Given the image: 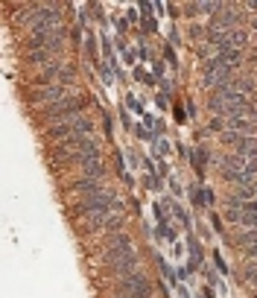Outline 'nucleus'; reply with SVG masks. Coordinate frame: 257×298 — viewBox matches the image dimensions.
<instances>
[{
    "instance_id": "obj_13",
    "label": "nucleus",
    "mask_w": 257,
    "mask_h": 298,
    "mask_svg": "<svg viewBox=\"0 0 257 298\" xmlns=\"http://www.w3.org/2000/svg\"><path fill=\"white\" fill-rule=\"evenodd\" d=\"M234 243H237V246H240L243 251L251 249V246H257V228H248V231H243V234L234 240Z\"/></svg>"
},
{
    "instance_id": "obj_2",
    "label": "nucleus",
    "mask_w": 257,
    "mask_h": 298,
    "mask_svg": "<svg viewBox=\"0 0 257 298\" xmlns=\"http://www.w3.org/2000/svg\"><path fill=\"white\" fill-rule=\"evenodd\" d=\"M117 295L120 298H152V284L149 278L140 272H132L128 278H120L117 281Z\"/></svg>"
},
{
    "instance_id": "obj_41",
    "label": "nucleus",
    "mask_w": 257,
    "mask_h": 298,
    "mask_svg": "<svg viewBox=\"0 0 257 298\" xmlns=\"http://www.w3.org/2000/svg\"><path fill=\"white\" fill-rule=\"evenodd\" d=\"M117 298H120V295H117Z\"/></svg>"
},
{
    "instance_id": "obj_6",
    "label": "nucleus",
    "mask_w": 257,
    "mask_h": 298,
    "mask_svg": "<svg viewBox=\"0 0 257 298\" xmlns=\"http://www.w3.org/2000/svg\"><path fill=\"white\" fill-rule=\"evenodd\" d=\"M65 100H68V88H65V85H47V88H41V91L33 96V103H38V106H44V108L58 106V103H65Z\"/></svg>"
},
{
    "instance_id": "obj_5",
    "label": "nucleus",
    "mask_w": 257,
    "mask_h": 298,
    "mask_svg": "<svg viewBox=\"0 0 257 298\" xmlns=\"http://www.w3.org/2000/svg\"><path fill=\"white\" fill-rule=\"evenodd\" d=\"M222 143L237 152V155L248 158V161H257V141L251 135H240V131H222Z\"/></svg>"
},
{
    "instance_id": "obj_24",
    "label": "nucleus",
    "mask_w": 257,
    "mask_h": 298,
    "mask_svg": "<svg viewBox=\"0 0 257 298\" xmlns=\"http://www.w3.org/2000/svg\"><path fill=\"white\" fill-rule=\"evenodd\" d=\"M158 237L167 240V243H175V231L167 225V222H164V225H158Z\"/></svg>"
},
{
    "instance_id": "obj_3",
    "label": "nucleus",
    "mask_w": 257,
    "mask_h": 298,
    "mask_svg": "<svg viewBox=\"0 0 257 298\" xmlns=\"http://www.w3.org/2000/svg\"><path fill=\"white\" fill-rule=\"evenodd\" d=\"M73 79H76V71H73L70 64H65L61 59H56L53 64H47V68H41V73L35 76V82L44 85V88L47 85H65V88H68Z\"/></svg>"
},
{
    "instance_id": "obj_37",
    "label": "nucleus",
    "mask_w": 257,
    "mask_h": 298,
    "mask_svg": "<svg viewBox=\"0 0 257 298\" xmlns=\"http://www.w3.org/2000/svg\"><path fill=\"white\" fill-rule=\"evenodd\" d=\"M170 187H173V193H175V196L181 193V184H178V179H170Z\"/></svg>"
},
{
    "instance_id": "obj_36",
    "label": "nucleus",
    "mask_w": 257,
    "mask_h": 298,
    "mask_svg": "<svg viewBox=\"0 0 257 298\" xmlns=\"http://www.w3.org/2000/svg\"><path fill=\"white\" fill-rule=\"evenodd\" d=\"M167 50V53H164V56H167V61H170V64H175V53H173V47H164Z\"/></svg>"
},
{
    "instance_id": "obj_4",
    "label": "nucleus",
    "mask_w": 257,
    "mask_h": 298,
    "mask_svg": "<svg viewBox=\"0 0 257 298\" xmlns=\"http://www.w3.org/2000/svg\"><path fill=\"white\" fill-rule=\"evenodd\" d=\"M105 266L108 272H114L117 278H128L132 272H138V251H105Z\"/></svg>"
},
{
    "instance_id": "obj_18",
    "label": "nucleus",
    "mask_w": 257,
    "mask_h": 298,
    "mask_svg": "<svg viewBox=\"0 0 257 298\" xmlns=\"http://www.w3.org/2000/svg\"><path fill=\"white\" fill-rule=\"evenodd\" d=\"M167 152H170V143L164 141V138H155V141H152V155L161 158V155H167Z\"/></svg>"
},
{
    "instance_id": "obj_20",
    "label": "nucleus",
    "mask_w": 257,
    "mask_h": 298,
    "mask_svg": "<svg viewBox=\"0 0 257 298\" xmlns=\"http://www.w3.org/2000/svg\"><path fill=\"white\" fill-rule=\"evenodd\" d=\"M135 79H140V82H146V85H155V76H152L149 71H146V68H140V64H135Z\"/></svg>"
},
{
    "instance_id": "obj_25",
    "label": "nucleus",
    "mask_w": 257,
    "mask_h": 298,
    "mask_svg": "<svg viewBox=\"0 0 257 298\" xmlns=\"http://www.w3.org/2000/svg\"><path fill=\"white\" fill-rule=\"evenodd\" d=\"M126 106L132 108V111H138V114H143V103H140V100H138L135 94H128V96H126Z\"/></svg>"
},
{
    "instance_id": "obj_8",
    "label": "nucleus",
    "mask_w": 257,
    "mask_h": 298,
    "mask_svg": "<svg viewBox=\"0 0 257 298\" xmlns=\"http://www.w3.org/2000/svg\"><path fill=\"white\" fill-rule=\"evenodd\" d=\"M135 246H132V237H128L126 231H117V234H111V237L105 240V251H132Z\"/></svg>"
},
{
    "instance_id": "obj_38",
    "label": "nucleus",
    "mask_w": 257,
    "mask_h": 298,
    "mask_svg": "<svg viewBox=\"0 0 257 298\" xmlns=\"http://www.w3.org/2000/svg\"><path fill=\"white\" fill-rule=\"evenodd\" d=\"M175 120H178V123H184V108H181V106H175Z\"/></svg>"
},
{
    "instance_id": "obj_27",
    "label": "nucleus",
    "mask_w": 257,
    "mask_h": 298,
    "mask_svg": "<svg viewBox=\"0 0 257 298\" xmlns=\"http://www.w3.org/2000/svg\"><path fill=\"white\" fill-rule=\"evenodd\" d=\"M208 129L210 131H219V135H222V131H225V117H213L208 123Z\"/></svg>"
},
{
    "instance_id": "obj_31",
    "label": "nucleus",
    "mask_w": 257,
    "mask_h": 298,
    "mask_svg": "<svg viewBox=\"0 0 257 298\" xmlns=\"http://www.w3.org/2000/svg\"><path fill=\"white\" fill-rule=\"evenodd\" d=\"M173 211H175V216H178V219H181V222H184V225L190 228V216H187V211H184V208H178V205H173Z\"/></svg>"
},
{
    "instance_id": "obj_34",
    "label": "nucleus",
    "mask_w": 257,
    "mask_h": 298,
    "mask_svg": "<svg viewBox=\"0 0 257 298\" xmlns=\"http://www.w3.org/2000/svg\"><path fill=\"white\" fill-rule=\"evenodd\" d=\"M138 53H140V59H152V50L149 47H138Z\"/></svg>"
},
{
    "instance_id": "obj_1",
    "label": "nucleus",
    "mask_w": 257,
    "mask_h": 298,
    "mask_svg": "<svg viewBox=\"0 0 257 298\" xmlns=\"http://www.w3.org/2000/svg\"><path fill=\"white\" fill-rule=\"evenodd\" d=\"M47 138L53 141H68V138H93V120L79 114V117H70V120H61L56 126L47 129Z\"/></svg>"
},
{
    "instance_id": "obj_16",
    "label": "nucleus",
    "mask_w": 257,
    "mask_h": 298,
    "mask_svg": "<svg viewBox=\"0 0 257 298\" xmlns=\"http://www.w3.org/2000/svg\"><path fill=\"white\" fill-rule=\"evenodd\" d=\"M123 222H126V214H111L105 219V231H108V234H117V231L123 228Z\"/></svg>"
},
{
    "instance_id": "obj_22",
    "label": "nucleus",
    "mask_w": 257,
    "mask_h": 298,
    "mask_svg": "<svg viewBox=\"0 0 257 298\" xmlns=\"http://www.w3.org/2000/svg\"><path fill=\"white\" fill-rule=\"evenodd\" d=\"M190 199H193V205H199V208H202V205H205V196H202V184H190Z\"/></svg>"
},
{
    "instance_id": "obj_40",
    "label": "nucleus",
    "mask_w": 257,
    "mask_h": 298,
    "mask_svg": "<svg viewBox=\"0 0 257 298\" xmlns=\"http://www.w3.org/2000/svg\"><path fill=\"white\" fill-rule=\"evenodd\" d=\"M254 29H257V18H254Z\"/></svg>"
},
{
    "instance_id": "obj_7",
    "label": "nucleus",
    "mask_w": 257,
    "mask_h": 298,
    "mask_svg": "<svg viewBox=\"0 0 257 298\" xmlns=\"http://www.w3.org/2000/svg\"><path fill=\"white\" fill-rule=\"evenodd\" d=\"M225 131L251 135V131H257V120H251V117H231V120H225Z\"/></svg>"
},
{
    "instance_id": "obj_35",
    "label": "nucleus",
    "mask_w": 257,
    "mask_h": 298,
    "mask_svg": "<svg viewBox=\"0 0 257 298\" xmlns=\"http://www.w3.org/2000/svg\"><path fill=\"white\" fill-rule=\"evenodd\" d=\"M210 222H213V228H216V231H222V219L216 214H210Z\"/></svg>"
},
{
    "instance_id": "obj_23",
    "label": "nucleus",
    "mask_w": 257,
    "mask_h": 298,
    "mask_svg": "<svg viewBox=\"0 0 257 298\" xmlns=\"http://www.w3.org/2000/svg\"><path fill=\"white\" fill-rule=\"evenodd\" d=\"M225 222L240 225V222H243V211H240V208H228V211H225Z\"/></svg>"
},
{
    "instance_id": "obj_32",
    "label": "nucleus",
    "mask_w": 257,
    "mask_h": 298,
    "mask_svg": "<svg viewBox=\"0 0 257 298\" xmlns=\"http://www.w3.org/2000/svg\"><path fill=\"white\" fill-rule=\"evenodd\" d=\"M202 196H205V205H213V190L210 187H202Z\"/></svg>"
},
{
    "instance_id": "obj_12",
    "label": "nucleus",
    "mask_w": 257,
    "mask_h": 298,
    "mask_svg": "<svg viewBox=\"0 0 257 298\" xmlns=\"http://www.w3.org/2000/svg\"><path fill=\"white\" fill-rule=\"evenodd\" d=\"M196 3H199V15H210V18L219 15L222 6H225V3H219V0H196Z\"/></svg>"
},
{
    "instance_id": "obj_9",
    "label": "nucleus",
    "mask_w": 257,
    "mask_h": 298,
    "mask_svg": "<svg viewBox=\"0 0 257 298\" xmlns=\"http://www.w3.org/2000/svg\"><path fill=\"white\" fill-rule=\"evenodd\" d=\"M56 50H50V47H41V50H29V53H26V59L33 61V64H53V61H56Z\"/></svg>"
},
{
    "instance_id": "obj_30",
    "label": "nucleus",
    "mask_w": 257,
    "mask_h": 298,
    "mask_svg": "<svg viewBox=\"0 0 257 298\" xmlns=\"http://www.w3.org/2000/svg\"><path fill=\"white\" fill-rule=\"evenodd\" d=\"M213 260H216V269H219L222 275H228V263L222 260V254H219V251H213Z\"/></svg>"
},
{
    "instance_id": "obj_28",
    "label": "nucleus",
    "mask_w": 257,
    "mask_h": 298,
    "mask_svg": "<svg viewBox=\"0 0 257 298\" xmlns=\"http://www.w3.org/2000/svg\"><path fill=\"white\" fill-rule=\"evenodd\" d=\"M111 71H114L111 64H100V73H103V82H105V85H111V82H114V76H111Z\"/></svg>"
},
{
    "instance_id": "obj_29",
    "label": "nucleus",
    "mask_w": 257,
    "mask_h": 298,
    "mask_svg": "<svg viewBox=\"0 0 257 298\" xmlns=\"http://www.w3.org/2000/svg\"><path fill=\"white\" fill-rule=\"evenodd\" d=\"M152 71H155V79H158V82H161L164 76H167V64H164V61L158 59V61H155V68H152Z\"/></svg>"
},
{
    "instance_id": "obj_10",
    "label": "nucleus",
    "mask_w": 257,
    "mask_h": 298,
    "mask_svg": "<svg viewBox=\"0 0 257 298\" xmlns=\"http://www.w3.org/2000/svg\"><path fill=\"white\" fill-rule=\"evenodd\" d=\"M216 59H222L225 64H240V59H243V50L231 47V44H225V47H216Z\"/></svg>"
},
{
    "instance_id": "obj_26",
    "label": "nucleus",
    "mask_w": 257,
    "mask_h": 298,
    "mask_svg": "<svg viewBox=\"0 0 257 298\" xmlns=\"http://www.w3.org/2000/svg\"><path fill=\"white\" fill-rule=\"evenodd\" d=\"M132 131H135V135H138L140 141H155V135H152V131L146 129V126H135V129H132Z\"/></svg>"
},
{
    "instance_id": "obj_15",
    "label": "nucleus",
    "mask_w": 257,
    "mask_h": 298,
    "mask_svg": "<svg viewBox=\"0 0 257 298\" xmlns=\"http://www.w3.org/2000/svg\"><path fill=\"white\" fill-rule=\"evenodd\" d=\"M190 161H193L196 173L202 176V173H205V164H208V152H205L202 146H196V149H193V155H190Z\"/></svg>"
},
{
    "instance_id": "obj_39",
    "label": "nucleus",
    "mask_w": 257,
    "mask_h": 298,
    "mask_svg": "<svg viewBox=\"0 0 257 298\" xmlns=\"http://www.w3.org/2000/svg\"><path fill=\"white\" fill-rule=\"evenodd\" d=\"M248 9H251V12H257V0H248Z\"/></svg>"
},
{
    "instance_id": "obj_19",
    "label": "nucleus",
    "mask_w": 257,
    "mask_h": 298,
    "mask_svg": "<svg viewBox=\"0 0 257 298\" xmlns=\"http://www.w3.org/2000/svg\"><path fill=\"white\" fill-rule=\"evenodd\" d=\"M243 275H245V281H248L251 286H257V260H248V263H245Z\"/></svg>"
},
{
    "instance_id": "obj_21",
    "label": "nucleus",
    "mask_w": 257,
    "mask_h": 298,
    "mask_svg": "<svg viewBox=\"0 0 257 298\" xmlns=\"http://www.w3.org/2000/svg\"><path fill=\"white\" fill-rule=\"evenodd\" d=\"M85 50H88V56H91V59H97V36H93L91 29L85 32Z\"/></svg>"
},
{
    "instance_id": "obj_11",
    "label": "nucleus",
    "mask_w": 257,
    "mask_h": 298,
    "mask_svg": "<svg viewBox=\"0 0 257 298\" xmlns=\"http://www.w3.org/2000/svg\"><path fill=\"white\" fill-rule=\"evenodd\" d=\"M79 170H82V176H85V179H93V181H103V176H105L103 161H85Z\"/></svg>"
},
{
    "instance_id": "obj_14",
    "label": "nucleus",
    "mask_w": 257,
    "mask_h": 298,
    "mask_svg": "<svg viewBox=\"0 0 257 298\" xmlns=\"http://www.w3.org/2000/svg\"><path fill=\"white\" fill-rule=\"evenodd\" d=\"M245 41H248V32H245V29H240V26L228 32V44H231V47L243 50V47H245Z\"/></svg>"
},
{
    "instance_id": "obj_33",
    "label": "nucleus",
    "mask_w": 257,
    "mask_h": 298,
    "mask_svg": "<svg viewBox=\"0 0 257 298\" xmlns=\"http://www.w3.org/2000/svg\"><path fill=\"white\" fill-rule=\"evenodd\" d=\"M152 9H155V6H152L149 0H143V3H140V12L146 15V18H149V15H152Z\"/></svg>"
},
{
    "instance_id": "obj_17",
    "label": "nucleus",
    "mask_w": 257,
    "mask_h": 298,
    "mask_svg": "<svg viewBox=\"0 0 257 298\" xmlns=\"http://www.w3.org/2000/svg\"><path fill=\"white\" fill-rule=\"evenodd\" d=\"M143 123L152 129V135L155 138H164V120H158V117H149V114H143Z\"/></svg>"
}]
</instances>
